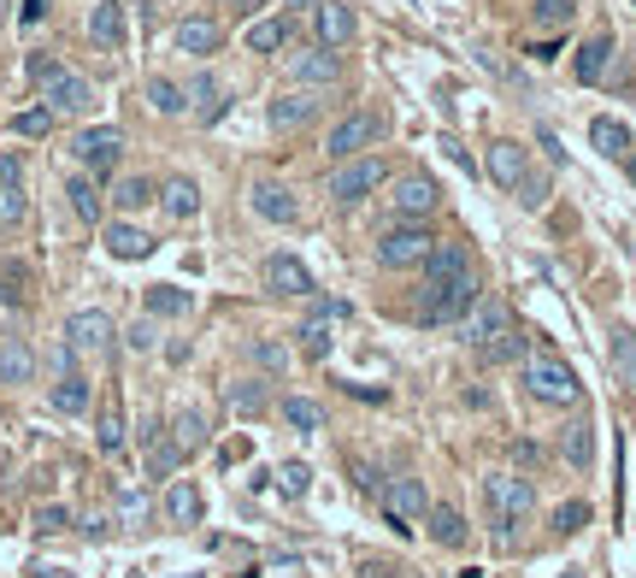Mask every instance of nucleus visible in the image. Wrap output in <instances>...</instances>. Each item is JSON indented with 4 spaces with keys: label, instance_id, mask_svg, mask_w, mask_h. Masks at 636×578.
I'll return each instance as SVG.
<instances>
[{
    "label": "nucleus",
    "instance_id": "obj_35",
    "mask_svg": "<svg viewBox=\"0 0 636 578\" xmlns=\"http://www.w3.org/2000/svg\"><path fill=\"white\" fill-rule=\"evenodd\" d=\"M278 414H283L289 431H301V437L324 431V407H319L313 396H283V402H278Z\"/></svg>",
    "mask_w": 636,
    "mask_h": 578
},
{
    "label": "nucleus",
    "instance_id": "obj_26",
    "mask_svg": "<svg viewBox=\"0 0 636 578\" xmlns=\"http://www.w3.org/2000/svg\"><path fill=\"white\" fill-rule=\"evenodd\" d=\"M160 507H165V520H171V525H201V514H206V496H201V490L188 484V479H171Z\"/></svg>",
    "mask_w": 636,
    "mask_h": 578
},
{
    "label": "nucleus",
    "instance_id": "obj_23",
    "mask_svg": "<svg viewBox=\"0 0 636 578\" xmlns=\"http://www.w3.org/2000/svg\"><path fill=\"white\" fill-rule=\"evenodd\" d=\"M424 525H431V543H442V549H466V537H472V525L454 502H431Z\"/></svg>",
    "mask_w": 636,
    "mask_h": 578
},
{
    "label": "nucleus",
    "instance_id": "obj_47",
    "mask_svg": "<svg viewBox=\"0 0 636 578\" xmlns=\"http://www.w3.org/2000/svg\"><path fill=\"white\" fill-rule=\"evenodd\" d=\"M278 484H283V496H306L313 472H306V461H283V467H278Z\"/></svg>",
    "mask_w": 636,
    "mask_h": 578
},
{
    "label": "nucleus",
    "instance_id": "obj_58",
    "mask_svg": "<svg viewBox=\"0 0 636 578\" xmlns=\"http://www.w3.org/2000/svg\"><path fill=\"white\" fill-rule=\"evenodd\" d=\"M565 578H583V572H578V567H572V572H565Z\"/></svg>",
    "mask_w": 636,
    "mask_h": 578
},
{
    "label": "nucleus",
    "instance_id": "obj_31",
    "mask_svg": "<svg viewBox=\"0 0 636 578\" xmlns=\"http://www.w3.org/2000/svg\"><path fill=\"white\" fill-rule=\"evenodd\" d=\"M171 437H177L183 454H201L206 437H213V419H206L201 407H177V414H171Z\"/></svg>",
    "mask_w": 636,
    "mask_h": 578
},
{
    "label": "nucleus",
    "instance_id": "obj_57",
    "mask_svg": "<svg viewBox=\"0 0 636 578\" xmlns=\"http://www.w3.org/2000/svg\"><path fill=\"white\" fill-rule=\"evenodd\" d=\"M42 12H47V7H42V0H30V7H24V19H42Z\"/></svg>",
    "mask_w": 636,
    "mask_h": 578
},
{
    "label": "nucleus",
    "instance_id": "obj_18",
    "mask_svg": "<svg viewBox=\"0 0 636 578\" xmlns=\"http://www.w3.org/2000/svg\"><path fill=\"white\" fill-rule=\"evenodd\" d=\"M125 36H130L125 7H118V0H95V7H89V42L107 47V54H118V47H125Z\"/></svg>",
    "mask_w": 636,
    "mask_h": 578
},
{
    "label": "nucleus",
    "instance_id": "obj_3",
    "mask_svg": "<svg viewBox=\"0 0 636 578\" xmlns=\"http://www.w3.org/2000/svg\"><path fill=\"white\" fill-rule=\"evenodd\" d=\"M525 389H530V402H542V407H578L583 402L578 372L565 366L560 354H530L525 361Z\"/></svg>",
    "mask_w": 636,
    "mask_h": 578
},
{
    "label": "nucleus",
    "instance_id": "obj_48",
    "mask_svg": "<svg viewBox=\"0 0 636 578\" xmlns=\"http://www.w3.org/2000/svg\"><path fill=\"white\" fill-rule=\"evenodd\" d=\"M513 195H519V207H525V213H542V207H548V178H537V172H530V178H525Z\"/></svg>",
    "mask_w": 636,
    "mask_h": 578
},
{
    "label": "nucleus",
    "instance_id": "obj_45",
    "mask_svg": "<svg viewBox=\"0 0 636 578\" xmlns=\"http://www.w3.org/2000/svg\"><path fill=\"white\" fill-rule=\"evenodd\" d=\"M24 213H30V201H24V183H0V225H24Z\"/></svg>",
    "mask_w": 636,
    "mask_h": 578
},
{
    "label": "nucleus",
    "instance_id": "obj_2",
    "mask_svg": "<svg viewBox=\"0 0 636 578\" xmlns=\"http://www.w3.org/2000/svg\"><path fill=\"white\" fill-rule=\"evenodd\" d=\"M431 248H436V231L424 225V218H395V225L377 236V260L389 271H419L431 260Z\"/></svg>",
    "mask_w": 636,
    "mask_h": 578
},
{
    "label": "nucleus",
    "instance_id": "obj_42",
    "mask_svg": "<svg viewBox=\"0 0 636 578\" xmlns=\"http://www.w3.org/2000/svg\"><path fill=\"white\" fill-rule=\"evenodd\" d=\"M148 514H153L148 490H118V525H125V532H142Z\"/></svg>",
    "mask_w": 636,
    "mask_h": 578
},
{
    "label": "nucleus",
    "instance_id": "obj_37",
    "mask_svg": "<svg viewBox=\"0 0 636 578\" xmlns=\"http://www.w3.org/2000/svg\"><path fill=\"white\" fill-rule=\"evenodd\" d=\"M148 107L160 113V118H183V113H188L183 83H171V77H148Z\"/></svg>",
    "mask_w": 636,
    "mask_h": 578
},
{
    "label": "nucleus",
    "instance_id": "obj_15",
    "mask_svg": "<svg viewBox=\"0 0 636 578\" xmlns=\"http://www.w3.org/2000/svg\"><path fill=\"white\" fill-rule=\"evenodd\" d=\"M359 36V19H354V7L348 0H319V47H348Z\"/></svg>",
    "mask_w": 636,
    "mask_h": 578
},
{
    "label": "nucleus",
    "instance_id": "obj_16",
    "mask_svg": "<svg viewBox=\"0 0 636 578\" xmlns=\"http://www.w3.org/2000/svg\"><path fill=\"white\" fill-rule=\"evenodd\" d=\"M436 183L424 178V172H412V178H401L395 183V195H389V207H395V218H424V213H436Z\"/></svg>",
    "mask_w": 636,
    "mask_h": 578
},
{
    "label": "nucleus",
    "instance_id": "obj_13",
    "mask_svg": "<svg viewBox=\"0 0 636 578\" xmlns=\"http://www.w3.org/2000/svg\"><path fill=\"white\" fill-rule=\"evenodd\" d=\"M183 95H188V118H201V125H218V118L230 113V89L213 72H201L195 83H183Z\"/></svg>",
    "mask_w": 636,
    "mask_h": 578
},
{
    "label": "nucleus",
    "instance_id": "obj_44",
    "mask_svg": "<svg viewBox=\"0 0 636 578\" xmlns=\"http://www.w3.org/2000/svg\"><path fill=\"white\" fill-rule=\"evenodd\" d=\"M148 201H160V190H153L148 178H125V183L112 190V207H118V213H136V207H148Z\"/></svg>",
    "mask_w": 636,
    "mask_h": 578
},
{
    "label": "nucleus",
    "instance_id": "obj_30",
    "mask_svg": "<svg viewBox=\"0 0 636 578\" xmlns=\"http://www.w3.org/2000/svg\"><path fill=\"white\" fill-rule=\"evenodd\" d=\"M560 461L565 467H595V425L590 419H572V425H565V431H560Z\"/></svg>",
    "mask_w": 636,
    "mask_h": 578
},
{
    "label": "nucleus",
    "instance_id": "obj_32",
    "mask_svg": "<svg viewBox=\"0 0 636 578\" xmlns=\"http://www.w3.org/2000/svg\"><path fill=\"white\" fill-rule=\"evenodd\" d=\"M607 65H613V36L601 30V36H590V42L578 47L572 72H578V83H601V77H607Z\"/></svg>",
    "mask_w": 636,
    "mask_h": 578
},
{
    "label": "nucleus",
    "instance_id": "obj_20",
    "mask_svg": "<svg viewBox=\"0 0 636 578\" xmlns=\"http://www.w3.org/2000/svg\"><path fill=\"white\" fill-rule=\"evenodd\" d=\"M419 271H424V283H449V278H466V271H472V254H466V243H449V236H436L431 260H424Z\"/></svg>",
    "mask_w": 636,
    "mask_h": 578
},
{
    "label": "nucleus",
    "instance_id": "obj_7",
    "mask_svg": "<svg viewBox=\"0 0 636 578\" xmlns=\"http://www.w3.org/2000/svg\"><path fill=\"white\" fill-rule=\"evenodd\" d=\"M384 514H389V525L395 532H407L412 520H424L431 514V496H424V479H412V472H401V479H384Z\"/></svg>",
    "mask_w": 636,
    "mask_h": 578
},
{
    "label": "nucleus",
    "instance_id": "obj_43",
    "mask_svg": "<svg viewBox=\"0 0 636 578\" xmlns=\"http://www.w3.org/2000/svg\"><path fill=\"white\" fill-rule=\"evenodd\" d=\"M95 443H100V454H125L130 431H125V414H118V407H107V414H100V425H95Z\"/></svg>",
    "mask_w": 636,
    "mask_h": 578
},
{
    "label": "nucleus",
    "instance_id": "obj_21",
    "mask_svg": "<svg viewBox=\"0 0 636 578\" xmlns=\"http://www.w3.org/2000/svg\"><path fill=\"white\" fill-rule=\"evenodd\" d=\"M171 42H177V54H188V60H206V54H218L225 30H218L213 19H177V30H171Z\"/></svg>",
    "mask_w": 636,
    "mask_h": 578
},
{
    "label": "nucleus",
    "instance_id": "obj_10",
    "mask_svg": "<svg viewBox=\"0 0 636 578\" xmlns=\"http://www.w3.org/2000/svg\"><path fill=\"white\" fill-rule=\"evenodd\" d=\"M72 154L89 165V172H112V165L125 160V130H118V125H89V130H77Z\"/></svg>",
    "mask_w": 636,
    "mask_h": 578
},
{
    "label": "nucleus",
    "instance_id": "obj_39",
    "mask_svg": "<svg viewBox=\"0 0 636 578\" xmlns=\"http://www.w3.org/2000/svg\"><path fill=\"white\" fill-rule=\"evenodd\" d=\"M225 402L236 407V414H266V402H271V389H266L260 378H236V384L225 389Z\"/></svg>",
    "mask_w": 636,
    "mask_h": 578
},
{
    "label": "nucleus",
    "instance_id": "obj_25",
    "mask_svg": "<svg viewBox=\"0 0 636 578\" xmlns=\"http://www.w3.org/2000/svg\"><path fill=\"white\" fill-rule=\"evenodd\" d=\"M160 207H165V218H177V225H188V218L201 213V183L195 178H165L160 183Z\"/></svg>",
    "mask_w": 636,
    "mask_h": 578
},
{
    "label": "nucleus",
    "instance_id": "obj_38",
    "mask_svg": "<svg viewBox=\"0 0 636 578\" xmlns=\"http://www.w3.org/2000/svg\"><path fill=\"white\" fill-rule=\"evenodd\" d=\"M65 201H72V213L83 218V225H100V190H95V178H72L65 183Z\"/></svg>",
    "mask_w": 636,
    "mask_h": 578
},
{
    "label": "nucleus",
    "instance_id": "obj_28",
    "mask_svg": "<svg viewBox=\"0 0 636 578\" xmlns=\"http://www.w3.org/2000/svg\"><path fill=\"white\" fill-rule=\"evenodd\" d=\"M107 254H112V260H148L153 236L142 225H130V218H112V225H107Z\"/></svg>",
    "mask_w": 636,
    "mask_h": 578
},
{
    "label": "nucleus",
    "instance_id": "obj_24",
    "mask_svg": "<svg viewBox=\"0 0 636 578\" xmlns=\"http://www.w3.org/2000/svg\"><path fill=\"white\" fill-rule=\"evenodd\" d=\"M484 165H489V178L502 183V190H519V183L530 178V154H525L519 142H495Z\"/></svg>",
    "mask_w": 636,
    "mask_h": 578
},
{
    "label": "nucleus",
    "instance_id": "obj_27",
    "mask_svg": "<svg viewBox=\"0 0 636 578\" xmlns=\"http://www.w3.org/2000/svg\"><path fill=\"white\" fill-rule=\"evenodd\" d=\"M313 113H319V100L306 95V89H295V95H278L266 107V125L271 130H301V125H313Z\"/></svg>",
    "mask_w": 636,
    "mask_h": 578
},
{
    "label": "nucleus",
    "instance_id": "obj_54",
    "mask_svg": "<svg viewBox=\"0 0 636 578\" xmlns=\"http://www.w3.org/2000/svg\"><path fill=\"white\" fill-rule=\"evenodd\" d=\"M248 354H254V361H260L266 372H278V366H283V349H278V343H254Z\"/></svg>",
    "mask_w": 636,
    "mask_h": 578
},
{
    "label": "nucleus",
    "instance_id": "obj_52",
    "mask_svg": "<svg viewBox=\"0 0 636 578\" xmlns=\"http://www.w3.org/2000/svg\"><path fill=\"white\" fill-rule=\"evenodd\" d=\"M354 490H359V496H384V479H377V467H354Z\"/></svg>",
    "mask_w": 636,
    "mask_h": 578
},
{
    "label": "nucleus",
    "instance_id": "obj_36",
    "mask_svg": "<svg viewBox=\"0 0 636 578\" xmlns=\"http://www.w3.org/2000/svg\"><path fill=\"white\" fill-rule=\"evenodd\" d=\"M188 308H195V296L177 289V283H153L148 289V319H183Z\"/></svg>",
    "mask_w": 636,
    "mask_h": 578
},
{
    "label": "nucleus",
    "instance_id": "obj_29",
    "mask_svg": "<svg viewBox=\"0 0 636 578\" xmlns=\"http://www.w3.org/2000/svg\"><path fill=\"white\" fill-rule=\"evenodd\" d=\"M47 402H54V414H65V419H77V414H89L95 389H89V378H83V372H60V384L47 389Z\"/></svg>",
    "mask_w": 636,
    "mask_h": 578
},
{
    "label": "nucleus",
    "instance_id": "obj_5",
    "mask_svg": "<svg viewBox=\"0 0 636 578\" xmlns=\"http://www.w3.org/2000/svg\"><path fill=\"white\" fill-rule=\"evenodd\" d=\"M384 183H389L384 160H377V154H354V160H342L331 172V195H336V207H359V201L377 195Z\"/></svg>",
    "mask_w": 636,
    "mask_h": 578
},
{
    "label": "nucleus",
    "instance_id": "obj_51",
    "mask_svg": "<svg viewBox=\"0 0 636 578\" xmlns=\"http://www.w3.org/2000/svg\"><path fill=\"white\" fill-rule=\"evenodd\" d=\"M30 525L54 537V532H65V525H72V514H65V507H36V520H30Z\"/></svg>",
    "mask_w": 636,
    "mask_h": 578
},
{
    "label": "nucleus",
    "instance_id": "obj_12",
    "mask_svg": "<svg viewBox=\"0 0 636 578\" xmlns=\"http://www.w3.org/2000/svg\"><path fill=\"white\" fill-rule=\"evenodd\" d=\"M266 289H271V296H283V301H301V296H313V271H306L301 260H295V254H271V260H266Z\"/></svg>",
    "mask_w": 636,
    "mask_h": 578
},
{
    "label": "nucleus",
    "instance_id": "obj_55",
    "mask_svg": "<svg viewBox=\"0 0 636 578\" xmlns=\"http://www.w3.org/2000/svg\"><path fill=\"white\" fill-rule=\"evenodd\" d=\"M0 183H24V160L19 154H0Z\"/></svg>",
    "mask_w": 636,
    "mask_h": 578
},
{
    "label": "nucleus",
    "instance_id": "obj_4",
    "mask_svg": "<svg viewBox=\"0 0 636 578\" xmlns=\"http://www.w3.org/2000/svg\"><path fill=\"white\" fill-rule=\"evenodd\" d=\"M484 502L495 514V537H513V525L537 507V490H530V479H519V472H489V479H484Z\"/></svg>",
    "mask_w": 636,
    "mask_h": 578
},
{
    "label": "nucleus",
    "instance_id": "obj_17",
    "mask_svg": "<svg viewBox=\"0 0 636 578\" xmlns=\"http://www.w3.org/2000/svg\"><path fill=\"white\" fill-rule=\"evenodd\" d=\"M142 449H148V472H153V479H171V472L188 461V454L177 449V437H171L165 425H153V419L142 425Z\"/></svg>",
    "mask_w": 636,
    "mask_h": 578
},
{
    "label": "nucleus",
    "instance_id": "obj_56",
    "mask_svg": "<svg viewBox=\"0 0 636 578\" xmlns=\"http://www.w3.org/2000/svg\"><path fill=\"white\" fill-rule=\"evenodd\" d=\"M289 12H319V0H283Z\"/></svg>",
    "mask_w": 636,
    "mask_h": 578
},
{
    "label": "nucleus",
    "instance_id": "obj_50",
    "mask_svg": "<svg viewBox=\"0 0 636 578\" xmlns=\"http://www.w3.org/2000/svg\"><path fill=\"white\" fill-rule=\"evenodd\" d=\"M125 343H130L136 354H153V349H160V325H153V319H136V325L125 331Z\"/></svg>",
    "mask_w": 636,
    "mask_h": 578
},
{
    "label": "nucleus",
    "instance_id": "obj_41",
    "mask_svg": "<svg viewBox=\"0 0 636 578\" xmlns=\"http://www.w3.org/2000/svg\"><path fill=\"white\" fill-rule=\"evenodd\" d=\"M283 42H289V24L283 19H254L248 24V47H254V54H278Z\"/></svg>",
    "mask_w": 636,
    "mask_h": 578
},
{
    "label": "nucleus",
    "instance_id": "obj_33",
    "mask_svg": "<svg viewBox=\"0 0 636 578\" xmlns=\"http://www.w3.org/2000/svg\"><path fill=\"white\" fill-rule=\"evenodd\" d=\"M590 142H595V154H607V160H625L630 154V125H618V118H590Z\"/></svg>",
    "mask_w": 636,
    "mask_h": 578
},
{
    "label": "nucleus",
    "instance_id": "obj_9",
    "mask_svg": "<svg viewBox=\"0 0 636 578\" xmlns=\"http://www.w3.org/2000/svg\"><path fill=\"white\" fill-rule=\"evenodd\" d=\"M377 136H384V113H348L331 136H324V154L342 165V160H354L359 148H371Z\"/></svg>",
    "mask_w": 636,
    "mask_h": 578
},
{
    "label": "nucleus",
    "instance_id": "obj_1",
    "mask_svg": "<svg viewBox=\"0 0 636 578\" xmlns=\"http://www.w3.org/2000/svg\"><path fill=\"white\" fill-rule=\"evenodd\" d=\"M477 296H484V289H477V271H466V278H449V283H424L412 319H419V325H460V319L472 313Z\"/></svg>",
    "mask_w": 636,
    "mask_h": 578
},
{
    "label": "nucleus",
    "instance_id": "obj_14",
    "mask_svg": "<svg viewBox=\"0 0 636 578\" xmlns=\"http://www.w3.org/2000/svg\"><path fill=\"white\" fill-rule=\"evenodd\" d=\"M248 207L260 213L266 225H295V218H301V201L289 195L283 183H266V178H260V183H254V190H248Z\"/></svg>",
    "mask_w": 636,
    "mask_h": 578
},
{
    "label": "nucleus",
    "instance_id": "obj_6",
    "mask_svg": "<svg viewBox=\"0 0 636 578\" xmlns=\"http://www.w3.org/2000/svg\"><path fill=\"white\" fill-rule=\"evenodd\" d=\"M42 107L54 113V118H83V113H95V83L72 72V65H60L54 77L42 83Z\"/></svg>",
    "mask_w": 636,
    "mask_h": 578
},
{
    "label": "nucleus",
    "instance_id": "obj_34",
    "mask_svg": "<svg viewBox=\"0 0 636 578\" xmlns=\"http://www.w3.org/2000/svg\"><path fill=\"white\" fill-rule=\"evenodd\" d=\"M607 361H613V378L618 384H636V331L630 325H613L607 331Z\"/></svg>",
    "mask_w": 636,
    "mask_h": 578
},
{
    "label": "nucleus",
    "instance_id": "obj_11",
    "mask_svg": "<svg viewBox=\"0 0 636 578\" xmlns=\"http://www.w3.org/2000/svg\"><path fill=\"white\" fill-rule=\"evenodd\" d=\"M507 325H513V313H507V301H495V296H477V301H472V313H466V319H460V325H454V331H460V336H466V343H472V349H484V343H495V336H502Z\"/></svg>",
    "mask_w": 636,
    "mask_h": 578
},
{
    "label": "nucleus",
    "instance_id": "obj_46",
    "mask_svg": "<svg viewBox=\"0 0 636 578\" xmlns=\"http://www.w3.org/2000/svg\"><path fill=\"white\" fill-rule=\"evenodd\" d=\"M583 525H590V502H560L554 507V532L560 537H578Z\"/></svg>",
    "mask_w": 636,
    "mask_h": 578
},
{
    "label": "nucleus",
    "instance_id": "obj_22",
    "mask_svg": "<svg viewBox=\"0 0 636 578\" xmlns=\"http://www.w3.org/2000/svg\"><path fill=\"white\" fill-rule=\"evenodd\" d=\"M289 77H295L301 89H324V83L342 77V60L331 54V47H313V54H295V60H289Z\"/></svg>",
    "mask_w": 636,
    "mask_h": 578
},
{
    "label": "nucleus",
    "instance_id": "obj_40",
    "mask_svg": "<svg viewBox=\"0 0 636 578\" xmlns=\"http://www.w3.org/2000/svg\"><path fill=\"white\" fill-rule=\"evenodd\" d=\"M578 12V0H530V24L537 30H565Z\"/></svg>",
    "mask_w": 636,
    "mask_h": 578
},
{
    "label": "nucleus",
    "instance_id": "obj_53",
    "mask_svg": "<svg viewBox=\"0 0 636 578\" xmlns=\"http://www.w3.org/2000/svg\"><path fill=\"white\" fill-rule=\"evenodd\" d=\"M54 72H60V60H54V54H30V83H36V89H42V83L54 77Z\"/></svg>",
    "mask_w": 636,
    "mask_h": 578
},
{
    "label": "nucleus",
    "instance_id": "obj_49",
    "mask_svg": "<svg viewBox=\"0 0 636 578\" xmlns=\"http://www.w3.org/2000/svg\"><path fill=\"white\" fill-rule=\"evenodd\" d=\"M12 130H19V136H47V130H54V113H47V107H24L19 118H12Z\"/></svg>",
    "mask_w": 636,
    "mask_h": 578
},
{
    "label": "nucleus",
    "instance_id": "obj_19",
    "mask_svg": "<svg viewBox=\"0 0 636 578\" xmlns=\"http://www.w3.org/2000/svg\"><path fill=\"white\" fill-rule=\"evenodd\" d=\"M36 349L24 343V336H7V343H0V384L7 389H24V384H36Z\"/></svg>",
    "mask_w": 636,
    "mask_h": 578
},
{
    "label": "nucleus",
    "instance_id": "obj_8",
    "mask_svg": "<svg viewBox=\"0 0 636 578\" xmlns=\"http://www.w3.org/2000/svg\"><path fill=\"white\" fill-rule=\"evenodd\" d=\"M112 336H118V325H112L107 308H77L65 319V349L72 354H107Z\"/></svg>",
    "mask_w": 636,
    "mask_h": 578
}]
</instances>
